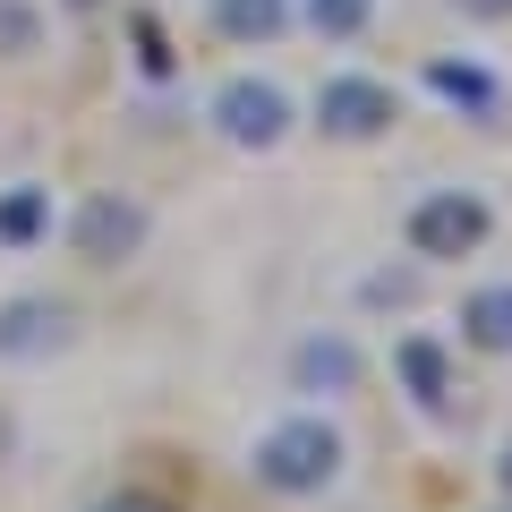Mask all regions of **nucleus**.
Here are the masks:
<instances>
[{
  "label": "nucleus",
  "instance_id": "14",
  "mask_svg": "<svg viewBox=\"0 0 512 512\" xmlns=\"http://www.w3.org/2000/svg\"><path fill=\"white\" fill-rule=\"evenodd\" d=\"M43 35H52V18H43L35 0H0V60H35Z\"/></svg>",
  "mask_w": 512,
  "mask_h": 512
},
{
  "label": "nucleus",
  "instance_id": "17",
  "mask_svg": "<svg viewBox=\"0 0 512 512\" xmlns=\"http://www.w3.org/2000/svg\"><path fill=\"white\" fill-rule=\"evenodd\" d=\"M94 512H171V504H163V495H146V487H120V495H103Z\"/></svg>",
  "mask_w": 512,
  "mask_h": 512
},
{
  "label": "nucleus",
  "instance_id": "16",
  "mask_svg": "<svg viewBox=\"0 0 512 512\" xmlns=\"http://www.w3.org/2000/svg\"><path fill=\"white\" fill-rule=\"evenodd\" d=\"M137 60H146V77H163V69H171V52H163V26H154V18H137Z\"/></svg>",
  "mask_w": 512,
  "mask_h": 512
},
{
  "label": "nucleus",
  "instance_id": "3",
  "mask_svg": "<svg viewBox=\"0 0 512 512\" xmlns=\"http://www.w3.org/2000/svg\"><path fill=\"white\" fill-rule=\"evenodd\" d=\"M205 128H214L231 154H274L282 137L299 128V103L274 86V77L239 69V77H222V86L205 94Z\"/></svg>",
  "mask_w": 512,
  "mask_h": 512
},
{
  "label": "nucleus",
  "instance_id": "6",
  "mask_svg": "<svg viewBox=\"0 0 512 512\" xmlns=\"http://www.w3.org/2000/svg\"><path fill=\"white\" fill-rule=\"evenodd\" d=\"M282 384H291V402H350L367 384V350H359V333H342V325H316V333H299L291 342V359H282Z\"/></svg>",
  "mask_w": 512,
  "mask_h": 512
},
{
  "label": "nucleus",
  "instance_id": "12",
  "mask_svg": "<svg viewBox=\"0 0 512 512\" xmlns=\"http://www.w3.org/2000/svg\"><path fill=\"white\" fill-rule=\"evenodd\" d=\"M52 188L43 180H9L0 188V248L9 256H26V248H43V239H52Z\"/></svg>",
  "mask_w": 512,
  "mask_h": 512
},
{
  "label": "nucleus",
  "instance_id": "2",
  "mask_svg": "<svg viewBox=\"0 0 512 512\" xmlns=\"http://www.w3.org/2000/svg\"><path fill=\"white\" fill-rule=\"evenodd\" d=\"M487 239H495V205L478 197V188H427L402 214L410 265H461V256H478Z\"/></svg>",
  "mask_w": 512,
  "mask_h": 512
},
{
  "label": "nucleus",
  "instance_id": "19",
  "mask_svg": "<svg viewBox=\"0 0 512 512\" xmlns=\"http://www.w3.org/2000/svg\"><path fill=\"white\" fill-rule=\"evenodd\" d=\"M495 487H504V495H512V444H504V461H495Z\"/></svg>",
  "mask_w": 512,
  "mask_h": 512
},
{
  "label": "nucleus",
  "instance_id": "20",
  "mask_svg": "<svg viewBox=\"0 0 512 512\" xmlns=\"http://www.w3.org/2000/svg\"><path fill=\"white\" fill-rule=\"evenodd\" d=\"M69 9H103V0H69Z\"/></svg>",
  "mask_w": 512,
  "mask_h": 512
},
{
  "label": "nucleus",
  "instance_id": "11",
  "mask_svg": "<svg viewBox=\"0 0 512 512\" xmlns=\"http://www.w3.org/2000/svg\"><path fill=\"white\" fill-rule=\"evenodd\" d=\"M205 18H214L222 43H239V52H265V43L291 35V0H205Z\"/></svg>",
  "mask_w": 512,
  "mask_h": 512
},
{
  "label": "nucleus",
  "instance_id": "9",
  "mask_svg": "<svg viewBox=\"0 0 512 512\" xmlns=\"http://www.w3.org/2000/svg\"><path fill=\"white\" fill-rule=\"evenodd\" d=\"M453 376H461V350L444 333H393V384H402L419 410L453 402Z\"/></svg>",
  "mask_w": 512,
  "mask_h": 512
},
{
  "label": "nucleus",
  "instance_id": "1",
  "mask_svg": "<svg viewBox=\"0 0 512 512\" xmlns=\"http://www.w3.org/2000/svg\"><path fill=\"white\" fill-rule=\"evenodd\" d=\"M342 470H350V436H342L316 402L282 410V419H265V427L248 436V478H256L265 495H282V504H308V495L342 487Z\"/></svg>",
  "mask_w": 512,
  "mask_h": 512
},
{
  "label": "nucleus",
  "instance_id": "13",
  "mask_svg": "<svg viewBox=\"0 0 512 512\" xmlns=\"http://www.w3.org/2000/svg\"><path fill=\"white\" fill-rule=\"evenodd\" d=\"M291 26H308L316 43H359L376 26V0H291Z\"/></svg>",
  "mask_w": 512,
  "mask_h": 512
},
{
  "label": "nucleus",
  "instance_id": "10",
  "mask_svg": "<svg viewBox=\"0 0 512 512\" xmlns=\"http://www.w3.org/2000/svg\"><path fill=\"white\" fill-rule=\"evenodd\" d=\"M461 325V350H478V359H512V282H470L453 308Z\"/></svg>",
  "mask_w": 512,
  "mask_h": 512
},
{
  "label": "nucleus",
  "instance_id": "5",
  "mask_svg": "<svg viewBox=\"0 0 512 512\" xmlns=\"http://www.w3.org/2000/svg\"><path fill=\"white\" fill-rule=\"evenodd\" d=\"M60 239H69V256H86V265H137L154 239V214L137 197H120V188H86V197L69 205V222H60Z\"/></svg>",
  "mask_w": 512,
  "mask_h": 512
},
{
  "label": "nucleus",
  "instance_id": "7",
  "mask_svg": "<svg viewBox=\"0 0 512 512\" xmlns=\"http://www.w3.org/2000/svg\"><path fill=\"white\" fill-rule=\"evenodd\" d=\"M77 342V308L52 291H26V299H0V367H43Z\"/></svg>",
  "mask_w": 512,
  "mask_h": 512
},
{
  "label": "nucleus",
  "instance_id": "8",
  "mask_svg": "<svg viewBox=\"0 0 512 512\" xmlns=\"http://www.w3.org/2000/svg\"><path fill=\"white\" fill-rule=\"evenodd\" d=\"M419 86L436 94L444 111H461V120H478V128H495V120H504V103H512V94H504V77H495L487 60H478V52H427Z\"/></svg>",
  "mask_w": 512,
  "mask_h": 512
},
{
  "label": "nucleus",
  "instance_id": "15",
  "mask_svg": "<svg viewBox=\"0 0 512 512\" xmlns=\"http://www.w3.org/2000/svg\"><path fill=\"white\" fill-rule=\"evenodd\" d=\"M359 299H367V308H410V299H419V282L384 265V274H367V282H359Z\"/></svg>",
  "mask_w": 512,
  "mask_h": 512
},
{
  "label": "nucleus",
  "instance_id": "18",
  "mask_svg": "<svg viewBox=\"0 0 512 512\" xmlns=\"http://www.w3.org/2000/svg\"><path fill=\"white\" fill-rule=\"evenodd\" d=\"M461 18H478V26H495V18H512V0H453Z\"/></svg>",
  "mask_w": 512,
  "mask_h": 512
},
{
  "label": "nucleus",
  "instance_id": "4",
  "mask_svg": "<svg viewBox=\"0 0 512 512\" xmlns=\"http://www.w3.org/2000/svg\"><path fill=\"white\" fill-rule=\"evenodd\" d=\"M308 120L325 128L333 146H376V137L402 128V86L393 77H367V69H333L308 94Z\"/></svg>",
  "mask_w": 512,
  "mask_h": 512
}]
</instances>
